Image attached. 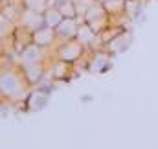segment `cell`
I'll list each match as a JSON object with an SVG mask.
<instances>
[{"instance_id": "6da1fadb", "label": "cell", "mask_w": 158, "mask_h": 149, "mask_svg": "<svg viewBox=\"0 0 158 149\" xmlns=\"http://www.w3.org/2000/svg\"><path fill=\"white\" fill-rule=\"evenodd\" d=\"M31 85L19 63H6L0 70V98L6 103H24L31 92Z\"/></svg>"}, {"instance_id": "8fae6325", "label": "cell", "mask_w": 158, "mask_h": 149, "mask_svg": "<svg viewBox=\"0 0 158 149\" xmlns=\"http://www.w3.org/2000/svg\"><path fill=\"white\" fill-rule=\"evenodd\" d=\"M63 19H64V15L57 9L55 4H52V6L46 9V13H44V22H46V26H52V28H57Z\"/></svg>"}, {"instance_id": "7c38bea8", "label": "cell", "mask_w": 158, "mask_h": 149, "mask_svg": "<svg viewBox=\"0 0 158 149\" xmlns=\"http://www.w3.org/2000/svg\"><path fill=\"white\" fill-rule=\"evenodd\" d=\"M22 4H24V7L26 9H31V11H35V13H46V9L53 4V0H22Z\"/></svg>"}, {"instance_id": "52a82bcc", "label": "cell", "mask_w": 158, "mask_h": 149, "mask_svg": "<svg viewBox=\"0 0 158 149\" xmlns=\"http://www.w3.org/2000/svg\"><path fill=\"white\" fill-rule=\"evenodd\" d=\"M46 22H44V15L42 13H35V11H31V9H22V13H20V17H19V20H17V26H20V28H24V30H28L30 33H35L39 28H42Z\"/></svg>"}, {"instance_id": "ba28073f", "label": "cell", "mask_w": 158, "mask_h": 149, "mask_svg": "<svg viewBox=\"0 0 158 149\" xmlns=\"http://www.w3.org/2000/svg\"><path fill=\"white\" fill-rule=\"evenodd\" d=\"M74 65L72 63H66V61H61V59H52L50 66H48V74L46 77H50L52 81H64V79H70V74L74 72L72 68Z\"/></svg>"}, {"instance_id": "4fadbf2b", "label": "cell", "mask_w": 158, "mask_h": 149, "mask_svg": "<svg viewBox=\"0 0 158 149\" xmlns=\"http://www.w3.org/2000/svg\"><path fill=\"white\" fill-rule=\"evenodd\" d=\"M143 4H145L143 0H125V17L129 20L136 19L140 15V11H142V6Z\"/></svg>"}, {"instance_id": "7a4b0ae2", "label": "cell", "mask_w": 158, "mask_h": 149, "mask_svg": "<svg viewBox=\"0 0 158 149\" xmlns=\"http://www.w3.org/2000/svg\"><path fill=\"white\" fill-rule=\"evenodd\" d=\"M83 20H85L96 33H103L105 30H109L110 26H114L110 13L107 11V7H105L101 2H96V4L86 11V15L83 17Z\"/></svg>"}, {"instance_id": "5bb4252c", "label": "cell", "mask_w": 158, "mask_h": 149, "mask_svg": "<svg viewBox=\"0 0 158 149\" xmlns=\"http://www.w3.org/2000/svg\"><path fill=\"white\" fill-rule=\"evenodd\" d=\"M98 2H101V4H105V2H110V0H98Z\"/></svg>"}, {"instance_id": "9c48e42d", "label": "cell", "mask_w": 158, "mask_h": 149, "mask_svg": "<svg viewBox=\"0 0 158 149\" xmlns=\"http://www.w3.org/2000/svg\"><path fill=\"white\" fill-rule=\"evenodd\" d=\"M77 30H79V19H68L64 17L61 20V24L55 28L57 33V44L64 42V40H72L77 37Z\"/></svg>"}, {"instance_id": "5b68a950", "label": "cell", "mask_w": 158, "mask_h": 149, "mask_svg": "<svg viewBox=\"0 0 158 149\" xmlns=\"http://www.w3.org/2000/svg\"><path fill=\"white\" fill-rule=\"evenodd\" d=\"M112 53H109L105 48L90 52V59L86 63V70L90 74H103L107 68H110V61H112Z\"/></svg>"}, {"instance_id": "3957f363", "label": "cell", "mask_w": 158, "mask_h": 149, "mask_svg": "<svg viewBox=\"0 0 158 149\" xmlns=\"http://www.w3.org/2000/svg\"><path fill=\"white\" fill-rule=\"evenodd\" d=\"M85 53H88V50L79 42L77 39L64 40V42L57 44L52 50V55L55 59H61V61H66V63H72V65H76L79 59H83Z\"/></svg>"}, {"instance_id": "277c9868", "label": "cell", "mask_w": 158, "mask_h": 149, "mask_svg": "<svg viewBox=\"0 0 158 149\" xmlns=\"http://www.w3.org/2000/svg\"><path fill=\"white\" fill-rule=\"evenodd\" d=\"M50 96H52V88L48 87H33L31 92L28 94V98L24 100V109L28 112H39L46 107V103L50 101Z\"/></svg>"}, {"instance_id": "8992f818", "label": "cell", "mask_w": 158, "mask_h": 149, "mask_svg": "<svg viewBox=\"0 0 158 149\" xmlns=\"http://www.w3.org/2000/svg\"><path fill=\"white\" fill-rule=\"evenodd\" d=\"M131 44H132V32H131L129 28H123L118 35L114 39H110L103 48H105L109 53H112V55H119V53L127 52Z\"/></svg>"}, {"instance_id": "30bf717a", "label": "cell", "mask_w": 158, "mask_h": 149, "mask_svg": "<svg viewBox=\"0 0 158 149\" xmlns=\"http://www.w3.org/2000/svg\"><path fill=\"white\" fill-rule=\"evenodd\" d=\"M33 42L39 44L40 48L53 50V48L57 46V33H55V28L44 24L42 28H39V30L33 33Z\"/></svg>"}, {"instance_id": "9a60e30c", "label": "cell", "mask_w": 158, "mask_h": 149, "mask_svg": "<svg viewBox=\"0 0 158 149\" xmlns=\"http://www.w3.org/2000/svg\"><path fill=\"white\" fill-rule=\"evenodd\" d=\"M143 2H147V0H143Z\"/></svg>"}]
</instances>
